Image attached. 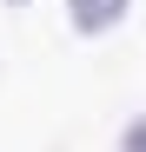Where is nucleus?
<instances>
[{
	"instance_id": "obj_3",
	"label": "nucleus",
	"mask_w": 146,
	"mask_h": 152,
	"mask_svg": "<svg viewBox=\"0 0 146 152\" xmlns=\"http://www.w3.org/2000/svg\"><path fill=\"white\" fill-rule=\"evenodd\" d=\"M7 7H33V0H7Z\"/></svg>"
},
{
	"instance_id": "obj_1",
	"label": "nucleus",
	"mask_w": 146,
	"mask_h": 152,
	"mask_svg": "<svg viewBox=\"0 0 146 152\" xmlns=\"http://www.w3.org/2000/svg\"><path fill=\"white\" fill-rule=\"evenodd\" d=\"M60 7H66V27L80 40H100V33H113L133 13V0H60Z\"/></svg>"
},
{
	"instance_id": "obj_2",
	"label": "nucleus",
	"mask_w": 146,
	"mask_h": 152,
	"mask_svg": "<svg viewBox=\"0 0 146 152\" xmlns=\"http://www.w3.org/2000/svg\"><path fill=\"white\" fill-rule=\"evenodd\" d=\"M119 152H146V119H133V126H126V139H119Z\"/></svg>"
}]
</instances>
